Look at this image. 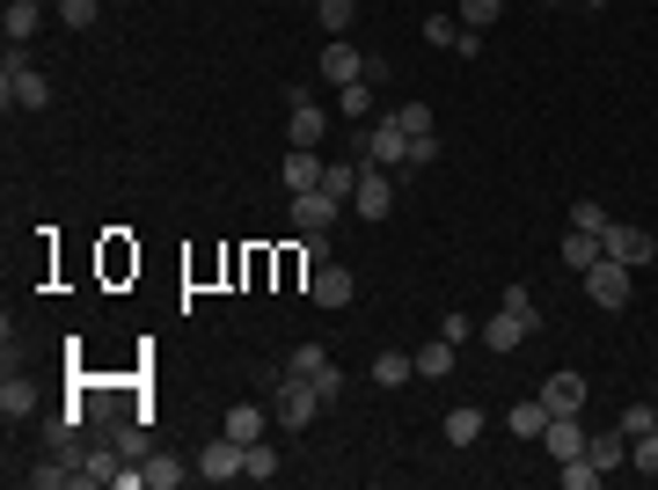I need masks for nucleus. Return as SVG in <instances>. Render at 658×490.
I'll return each mask as SVG.
<instances>
[{
  "label": "nucleus",
  "instance_id": "1",
  "mask_svg": "<svg viewBox=\"0 0 658 490\" xmlns=\"http://www.w3.org/2000/svg\"><path fill=\"white\" fill-rule=\"evenodd\" d=\"M322 410H330V403L315 395V381H300V373H278V381H271V417H278L286 432H308Z\"/></svg>",
  "mask_w": 658,
  "mask_h": 490
},
{
  "label": "nucleus",
  "instance_id": "2",
  "mask_svg": "<svg viewBox=\"0 0 658 490\" xmlns=\"http://www.w3.org/2000/svg\"><path fill=\"white\" fill-rule=\"evenodd\" d=\"M0 96H8V110H45L51 103V81L29 67L23 45H8V67H0Z\"/></svg>",
  "mask_w": 658,
  "mask_h": 490
},
{
  "label": "nucleus",
  "instance_id": "3",
  "mask_svg": "<svg viewBox=\"0 0 658 490\" xmlns=\"http://www.w3.org/2000/svg\"><path fill=\"white\" fill-rule=\"evenodd\" d=\"M359 162H373V169H388V176L410 169V132H403L395 118H373L359 132Z\"/></svg>",
  "mask_w": 658,
  "mask_h": 490
},
{
  "label": "nucleus",
  "instance_id": "4",
  "mask_svg": "<svg viewBox=\"0 0 658 490\" xmlns=\"http://www.w3.org/2000/svg\"><path fill=\"white\" fill-rule=\"evenodd\" d=\"M585 294H593V308H608V315H622V308H630V264H614L608 249H600V264L585 271Z\"/></svg>",
  "mask_w": 658,
  "mask_h": 490
},
{
  "label": "nucleus",
  "instance_id": "5",
  "mask_svg": "<svg viewBox=\"0 0 658 490\" xmlns=\"http://www.w3.org/2000/svg\"><path fill=\"white\" fill-rule=\"evenodd\" d=\"M344 213H351V205H344V198H330L322 183H315V191H292V235H330Z\"/></svg>",
  "mask_w": 658,
  "mask_h": 490
},
{
  "label": "nucleus",
  "instance_id": "6",
  "mask_svg": "<svg viewBox=\"0 0 658 490\" xmlns=\"http://www.w3.org/2000/svg\"><path fill=\"white\" fill-rule=\"evenodd\" d=\"M191 468L205 476V483H235V476H249V446L219 432L213 446H198V462H191Z\"/></svg>",
  "mask_w": 658,
  "mask_h": 490
},
{
  "label": "nucleus",
  "instance_id": "7",
  "mask_svg": "<svg viewBox=\"0 0 658 490\" xmlns=\"http://www.w3.org/2000/svg\"><path fill=\"white\" fill-rule=\"evenodd\" d=\"M541 454H549V462H578V454H585V417L578 410H557V417H549V425H541Z\"/></svg>",
  "mask_w": 658,
  "mask_h": 490
},
{
  "label": "nucleus",
  "instance_id": "8",
  "mask_svg": "<svg viewBox=\"0 0 658 490\" xmlns=\"http://www.w3.org/2000/svg\"><path fill=\"white\" fill-rule=\"evenodd\" d=\"M600 249H608L614 264H651L658 256V235H644V227H630V220H608V235H600Z\"/></svg>",
  "mask_w": 658,
  "mask_h": 490
},
{
  "label": "nucleus",
  "instance_id": "9",
  "mask_svg": "<svg viewBox=\"0 0 658 490\" xmlns=\"http://www.w3.org/2000/svg\"><path fill=\"white\" fill-rule=\"evenodd\" d=\"M351 213H359V220H388V213H395V176L366 162L359 191H351Z\"/></svg>",
  "mask_w": 658,
  "mask_h": 490
},
{
  "label": "nucleus",
  "instance_id": "10",
  "mask_svg": "<svg viewBox=\"0 0 658 490\" xmlns=\"http://www.w3.org/2000/svg\"><path fill=\"white\" fill-rule=\"evenodd\" d=\"M286 110H292V118H286L292 147H322V124H330V118L315 110V96H308V88H286Z\"/></svg>",
  "mask_w": 658,
  "mask_h": 490
},
{
  "label": "nucleus",
  "instance_id": "11",
  "mask_svg": "<svg viewBox=\"0 0 658 490\" xmlns=\"http://www.w3.org/2000/svg\"><path fill=\"white\" fill-rule=\"evenodd\" d=\"M351 294H359V286H351V271L344 264H315V278H308V300H315V308L337 315V308H351Z\"/></svg>",
  "mask_w": 658,
  "mask_h": 490
},
{
  "label": "nucleus",
  "instance_id": "12",
  "mask_svg": "<svg viewBox=\"0 0 658 490\" xmlns=\"http://www.w3.org/2000/svg\"><path fill=\"white\" fill-rule=\"evenodd\" d=\"M322 81H366V51L359 45H344V37H330V45H322Z\"/></svg>",
  "mask_w": 658,
  "mask_h": 490
},
{
  "label": "nucleus",
  "instance_id": "13",
  "mask_svg": "<svg viewBox=\"0 0 658 490\" xmlns=\"http://www.w3.org/2000/svg\"><path fill=\"white\" fill-rule=\"evenodd\" d=\"M585 454L600 462V476H608V468H630V432H622V425H600V432H585Z\"/></svg>",
  "mask_w": 658,
  "mask_h": 490
},
{
  "label": "nucleus",
  "instance_id": "14",
  "mask_svg": "<svg viewBox=\"0 0 658 490\" xmlns=\"http://www.w3.org/2000/svg\"><path fill=\"white\" fill-rule=\"evenodd\" d=\"M219 432H227V440H242V446H256L271 432V410H256V403H235V410L219 417Z\"/></svg>",
  "mask_w": 658,
  "mask_h": 490
},
{
  "label": "nucleus",
  "instance_id": "15",
  "mask_svg": "<svg viewBox=\"0 0 658 490\" xmlns=\"http://www.w3.org/2000/svg\"><path fill=\"white\" fill-rule=\"evenodd\" d=\"M322 169H330V162H322L315 147H286V169H278V176H286V191H315Z\"/></svg>",
  "mask_w": 658,
  "mask_h": 490
},
{
  "label": "nucleus",
  "instance_id": "16",
  "mask_svg": "<svg viewBox=\"0 0 658 490\" xmlns=\"http://www.w3.org/2000/svg\"><path fill=\"white\" fill-rule=\"evenodd\" d=\"M527 337H535V330H527V322L512 315V308H498V315L483 322V351H519Z\"/></svg>",
  "mask_w": 658,
  "mask_h": 490
},
{
  "label": "nucleus",
  "instance_id": "17",
  "mask_svg": "<svg viewBox=\"0 0 658 490\" xmlns=\"http://www.w3.org/2000/svg\"><path fill=\"white\" fill-rule=\"evenodd\" d=\"M549 403H541V395H527V403H512L505 410V425H512V440H541V425H549Z\"/></svg>",
  "mask_w": 658,
  "mask_h": 490
},
{
  "label": "nucleus",
  "instance_id": "18",
  "mask_svg": "<svg viewBox=\"0 0 658 490\" xmlns=\"http://www.w3.org/2000/svg\"><path fill=\"white\" fill-rule=\"evenodd\" d=\"M439 432H446V446H476V440H483V410H476V403H454Z\"/></svg>",
  "mask_w": 658,
  "mask_h": 490
},
{
  "label": "nucleus",
  "instance_id": "19",
  "mask_svg": "<svg viewBox=\"0 0 658 490\" xmlns=\"http://www.w3.org/2000/svg\"><path fill=\"white\" fill-rule=\"evenodd\" d=\"M541 403L549 410H585V373H549L541 381Z\"/></svg>",
  "mask_w": 658,
  "mask_h": 490
},
{
  "label": "nucleus",
  "instance_id": "20",
  "mask_svg": "<svg viewBox=\"0 0 658 490\" xmlns=\"http://www.w3.org/2000/svg\"><path fill=\"white\" fill-rule=\"evenodd\" d=\"M37 23H45V8H37V0H8V15H0L8 45H29V37H37Z\"/></svg>",
  "mask_w": 658,
  "mask_h": 490
},
{
  "label": "nucleus",
  "instance_id": "21",
  "mask_svg": "<svg viewBox=\"0 0 658 490\" xmlns=\"http://www.w3.org/2000/svg\"><path fill=\"white\" fill-rule=\"evenodd\" d=\"M410 373H417V351H381L373 359V389H403Z\"/></svg>",
  "mask_w": 658,
  "mask_h": 490
},
{
  "label": "nucleus",
  "instance_id": "22",
  "mask_svg": "<svg viewBox=\"0 0 658 490\" xmlns=\"http://www.w3.org/2000/svg\"><path fill=\"white\" fill-rule=\"evenodd\" d=\"M563 264H571V271L585 278V271L600 264V235H585V227H571V235H563Z\"/></svg>",
  "mask_w": 658,
  "mask_h": 490
},
{
  "label": "nucleus",
  "instance_id": "23",
  "mask_svg": "<svg viewBox=\"0 0 658 490\" xmlns=\"http://www.w3.org/2000/svg\"><path fill=\"white\" fill-rule=\"evenodd\" d=\"M29 410H37V389H29V381H15V373H8V389H0V417H8V425H23Z\"/></svg>",
  "mask_w": 658,
  "mask_h": 490
},
{
  "label": "nucleus",
  "instance_id": "24",
  "mask_svg": "<svg viewBox=\"0 0 658 490\" xmlns=\"http://www.w3.org/2000/svg\"><path fill=\"white\" fill-rule=\"evenodd\" d=\"M359 176H366V162H330V169H322V191L351 205V191H359Z\"/></svg>",
  "mask_w": 658,
  "mask_h": 490
},
{
  "label": "nucleus",
  "instance_id": "25",
  "mask_svg": "<svg viewBox=\"0 0 658 490\" xmlns=\"http://www.w3.org/2000/svg\"><path fill=\"white\" fill-rule=\"evenodd\" d=\"M337 110H344V118H373V81H344V88H337Z\"/></svg>",
  "mask_w": 658,
  "mask_h": 490
},
{
  "label": "nucleus",
  "instance_id": "26",
  "mask_svg": "<svg viewBox=\"0 0 658 490\" xmlns=\"http://www.w3.org/2000/svg\"><path fill=\"white\" fill-rule=\"evenodd\" d=\"M322 367H330V344H292V359H286V373H300V381H315Z\"/></svg>",
  "mask_w": 658,
  "mask_h": 490
},
{
  "label": "nucleus",
  "instance_id": "27",
  "mask_svg": "<svg viewBox=\"0 0 658 490\" xmlns=\"http://www.w3.org/2000/svg\"><path fill=\"white\" fill-rule=\"evenodd\" d=\"M417 373H424V381H446V373H454V344L446 337L424 344V351H417Z\"/></svg>",
  "mask_w": 658,
  "mask_h": 490
},
{
  "label": "nucleus",
  "instance_id": "28",
  "mask_svg": "<svg viewBox=\"0 0 658 490\" xmlns=\"http://www.w3.org/2000/svg\"><path fill=\"white\" fill-rule=\"evenodd\" d=\"M271 476H286V462H278V446L256 440L249 446V483H271Z\"/></svg>",
  "mask_w": 658,
  "mask_h": 490
},
{
  "label": "nucleus",
  "instance_id": "29",
  "mask_svg": "<svg viewBox=\"0 0 658 490\" xmlns=\"http://www.w3.org/2000/svg\"><path fill=\"white\" fill-rule=\"evenodd\" d=\"M498 308H512V315L527 322V330H541V308H535V286H505V294H498Z\"/></svg>",
  "mask_w": 658,
  "mask_h": 490
},
{
  "label": "nucleus",
  "instance_id": "30",
  "mask_svg": "<svg viewBox=\"0 0 658 490\" xmlns=\"http://www.w3.org/2000/svg\"><path fill=\"white\" fill-rule=\"evenodd\" d=\"M630 468H636V476H658V425L630 440Z\"/></svg>",
  "mask_w": 658,
  "mask_h": 490
},
{
  "label": "nucleus",
  "instance_id": "31",
  "mask_svg": "<svg viewBox=\"0 0 658 490\" xmlns=\"http://www.w3.org/2000/svg\"><path fill=\"white\" fill-rule=\"evenodd\" d=\"M183 476H191L183 462H169V454H146V483H154V490H176Z\"/></svg>",
  "mask_w": 658,
  "mask_h": 490
},
{
  "label": "nucleus",
  "instance_id": "32",
  "mask_svg": "<svg viewBox=\"0 0 658 490\" xmlns=\"http://www.w3.org/2000/svg\"><path fill=\"white\" fill-rule=\"evenodd\" d=\"M505 15V0H462V29H490Z\"/></svg>",
  "mask_w": 658,
  "mask_h": 490
},
{
  "label": "nucleus",
  "instance_id": "33",
  "mask_svg": "<svg viewBox=\"0 0 658 490\" xmlns=\"http://www.w3.org/2000/svg\"><path fill=\"white\" fill-rule=\"evenodd\" d=\"M593 483H600V462H593V454L563 462V490H593Z\"/></svg>",
  "mask_w": 658,
  "mask_h": 490
},
{
  "label": "nucleus",
  "instance_id": "34",
  "mask_svg": "<svg viewBox=\"0 0 658 490\" xmlns=\"http://www.w3.org/2000/svg\"><path fill=\"white\" fill-rule=\"evenodd\" d=\"M424 45H462V15H424Z\"/></svg>",
  "mask_w": 658,
  "mask_h": 490
},
{
  "label": "nucleus",
  "instance_id": "35",
  "mask_svg": "<svg viewBox=\"0 0 658 490\" xmlns=\"http://www.w3.org/2000/svg\"><path fill=\"white\" fill-rule=\"evenodd\" d=\"M571 227H585V235H608V213H600V198H578V205H571Z\"/></svg>",
  "mask_w": 658,
  "mask_h": 490
},
{
  "label": "nucleus",
  "instance_id": "36",
  "mask_svg": "<svg viewBox=\"0 0 658 490\" xmlns=\"http://www.w3.org/2000/svg\"><path fill=\"white\" fill-rule=\"evenodd\" d=\"M96 15H103V0H59V23L67 29H88Z\"/></svg>",
  "mask_w": 658,
  "mask_h": 490
},
{
  "label": "nucleus",
  "instance_id": "37",
  "mask_svg": "<svg viewBox=\"0 0 658 490\" xmlns=\"http://www.w3.org/2000/svg\"><path fill=\"white\" fill-rule=\"evenodd\" d=\"M344 389H351V381H344V367H322V373H315V395L330 403V410L344 403Z\"/></svg>",
  "mask_w": 658,
  "mask_h": 490
},
{
  "label": "nucleus",
  "instance_id": "38",
  "mask_svg": "<svg viewBox=\"0 0 658 490\" xmlns=\"http://www.w3.org/2000/svg\"><path fill=\"white\" fill-rule=\"evenodd\" d=\"M81 483H118V454H88L81 462Z\"/></svg>",
  "mask_w": 658,
  "mask_h": 490
},
{
  "label": "nucleus",
  "instance_id": "39",
  "mask_svg": "<svg viewBox=\"0 0 658 490\" xmlns=\"http://www.w3.org/2000/svg\"><path fill=\"white\" fill-rule=\"evenodd\" d=\"M29 483L59 490V483H81V468H67V462H45V468H29Z\"/></svg>",
  "mask_w": 658,
  "mask_h": 490
},
{
  "label": "nucleus",
  "instance_id": "40",
  "mask_svg": "<svg viewBox=\"0 0 658 490\" xmlns=\"http://www.w3.org/2000/svg\"><path fill=\"white\" fill-rule=\"evenodd\" d=\"M614 425H622V432L636 440V432H651V425H658V410H651V403H630V410L614 417Z\"/></svg>",
  "mask_w": 658,
  "mask_h": 490
},
{
  "label": "nucleus",
  "instance_id": "41",
  "mask_svg": "<svg viewBox=\"0 0 658 490\" xmlns=\"http://www.w3.org/2000/svg\"><path fill=\"white\" fill-rule=\"evenodd\" d=\"M439 162V132H410V169H432Z\"/></svg>",
  "mask_w": 658,
  "mask_h": 490
},
{
  "label": "nucleus",
  "instance_id": "42",
  "mask_svg": "<svg viewBox=\"0 0 658 490\" xmlns=\"http://www.w3.org/2000/svg\"><path fill=\"white\" fill-rule=\"evenodd\" d=\"M322 29L344 37V29H351V0H322Z\"/></svg>",
  "mask_w": 658,
  "mask_h": 490
},
{
  "label": "nucleus",
  "instance_id": "43",
  "mask_svg": "<svg viewBox=\"0 0 658 490\" xmlns=\"http://www.w3.org/2000/svg\"><path fill=\"white\" fill-rule=\"evenodd\" d=\"M395 124H403V132H432V110H424V103H403V110H388Z\"/></svg>",
  "mask_w": 658,
  "mask_h": 490
},
{
  "label": "nucleus",
  "instance_id": "44",
  "mask_svg": "<svg viewBox=\"0 0 658 490\" xmlns=\"http://www.w3.org/2000/svg\"><path fill=\"white\" fill-rule=\"evenodd\" d=\"M439 337H446V344H468V337H476V315H462V308H454V315L439 322Z\"/></svg>",
  "mask_w": 658,
  "mask_h": 490
},
{
  "label": "nucleus",
  "instance_id": "45",
  "mask_svg": "<svg viewBox=\"0 0 658 490\" xmlns=\"http://www.w3.org/2000/svg\"><path fill=\"white\" fill-rule=\"evenodd\" d=\"M118 454H124V462H146V432H140V425H124V432H118Z\"/></svg>",
  "mask_w": 658,
  "mask_h": 490
},
{
  "label": "nucleus",
  "instance_id": "46",
  "mask_svg": "<svg viewBox=\"0 0 658 490\" xmlns=\"http://www.w3.org/2000/svg\"><path fill=\"white\" fill-rule=\"evenodd\" d=\"M300 249H308V271L330 264V235H300Z\"/></svg>",
  "mask_w": 658,
  "mask_h": 490
},
{
  "label": "nucleus",
  "instance_id": "47",
  "mask_svg": "<svg viewBox=\"0 0 658 490\" xmlns=\"http://www.w3.org/2000/svg\"><path fill=\"white\" fill-rule=\"evenodd\" d=\"M585 8H608V0H585Z\"/></svg>",
  "mask_w": 658,
  "mask_h": 490
},
{
  "label": "nucleus",
  "instance_id": "48",
  "mask_svg": "<svg viewBox=\"0 0 658 490\" xmlns=\"http://www.w3.org/2000/svg\"><path fill=\"white\" fill-rule=\"evenodd\" d=\"M549 8H557V0H549Z\"/></svg>",
  "mask_w": 658,
  "mask_h": 490
}]
</instances>
